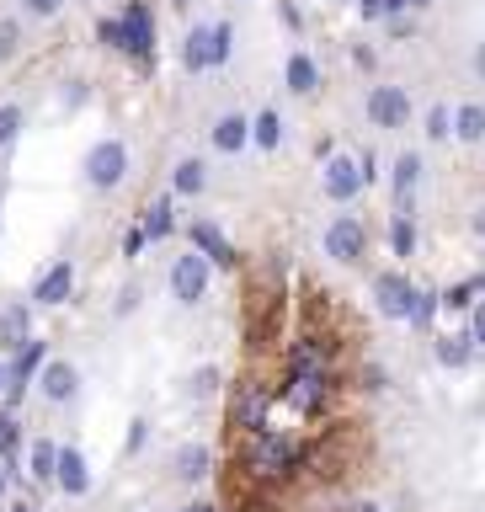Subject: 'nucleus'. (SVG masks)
I'll list each match as a JSON object with an SVG mask.
<instances>
[{
	"instance_id": "nucleus-18",
	"label": "nucleus",
	"mask_w": 485,
	"mask_h": 512,
	"mask_svg": "<svg viewBox=\"0 0 485 512\" xmlns=\"http://www.w3.org/2000/svg\"><path fill=\"white\" fill-rule=\"evenodd\" d=\"M171 464H176V480L198 486V480H208V470H214V448H208V443H182L171 454Z\"/></svg>"
},
{
	"instance_id": "nucleus-23",
	"label": "nucleus",
	"mask_w": 485,
	"mask_h": 512,
	"mask_svg": "<svg viewBox=\"0 0 485 512\" xmlns=\"http://www.w3.org/2000/svg\"><path fill=\"white\" fill-rule=\"evenodd\" d=\"M139 230L150 235V240H171V230H176V198H171V192H166V198H155L150 208H144Z\"/></svg>"
},
{
	"instance_id": "nucleus-47",
	"label": "nucleus",
	"mask_w": 485,
	"mask_h": 512,
	"mask_svg": "<svg viewBox=\"0 0 485 512\" xmlns=\"http://www.w3.org/2000/svg\"><path fill=\"white\" fill-rule=\"evenodd\" d=\"M11 512H38V507H32V502H16V507H11Z\"/></svg>"
},
{
	"instance_id": "nucleus-25",
	"label": "nucleus",
	"mask_w": 485,
	"mask_h": 512,
	"mask_svg": "<svg viewBox=\"0 0 485 512\" xmlns=\"http://www.w3.org/2000/svg\"><path fill=\"white\" fill-rule=\"evenodd\" d=\"M251 144H256L262 155L283 144V112H278V107H262V112L251 118Z\"/></svg>"
},
{
	"instance_id": "nucleus-32",
	"label": "nucleus",
	"mask_w": 485,
	"mask_h": 512,
	"mask_svg": "<svg viewBox=\"0 0 485 512\" xmlns=\"http://www.w3.org/2000/svg\"><path fill=\"white\" fill-rule=\"evenodd\" d=\"M219 384H224V374H219V363H203L198 374L187 379V395H192V400H208V395H219Z\"/></svg>"
},
{
	"instance_id": "nucleus-12",
	"label": "nucleus",
	"mask_w": 485,
	"mask_h": 512,
	"mask_svg": "<svg viewBox=\"0 0 485 512\" xmlns=\"http://www.w3.org/2000/svg\"><path fill=\"white\" fill-rule=\"evenodd\" d=\"M422 176H427V160L416 155V150H400L390 160V198H395V214H411V198H416V187H422Z\"/></svg>"
},
{
	"instance_id": "nucleus-49",
	"label": "nucleus",
	"mask_w": 485,
	"mask_h": 512,
	"mask_svg": "<svg viewBox=\"0 0 485 512\" xmlns=\"http://www.w3.org/2000/svg\"><path fill=\"white\" fill-rule=\"evenodd\" d=\"M203 507H208V502H192V507H182V512H203Z\"/></svg>"
},
{
	"instance_id": "nucleus-40",
	"label": "nucleus",
	"mask_w": 485,
	"mask_h": 512,
	"mask_svg": "<svg viewBox=\"0 0 485 512\" xmlns=\"http://www.w3.org/2000/svg\"><path fill=\"white\" fill-rule=\"evenodd\" d=\"M475 299H480V294H475V283H459V288H448V294H443L448 310H470Z\"/></svg>"
},
{
	"instance_id": "nucleus-5",
	"label": "nucleus",
	"mask_w": 485,
	"mask_h": 512,
	"mask_svg": "<svg viewBox=\"0 0 485 512\" xmlns=\"http://www.w3.org/2000/svg\"><path fill=\"white\" fill-rule=\"evenodd\" d=\"M123 54L139 64V70H150L155 64V11L150 0H123Z\"/></svg>"
},
{
	"instance_id": "nucleus-51",
	"label": "nucleus",
	"mask_w": 485,
	"mask_h": 512,
	"mask_svg": "<svg viewBox=\"0 0 485 512\" xmlns=\"http://www.w3.org/2000/svg\"><path fill=\"white\" fill-rule=\"evenodd\" d=\"M0 208H6V182H0Z\"/></svg>"
},
{
	"instance_id": "nucleus-15",
	"label": "nucleus",
	"mask_w": 485,
	"mask_h": 512,
	"mask_svg": "<svg viewBox=\"0 0 485 512\" xmlns=\"http://www.w3.org/2000/svg\"><path fill=\"white\" fill-rule=\"evenodd\" d=\"M54 486L64 496H86L91 491V464L75 443H59V464H54Z\"/></svg>"
},
{
	"instance_id": "nucleus-9",
	"label": "nucleus",
	"mask_w": 485,
	"mask_h": 512,
	"mask_svg": "<svg viewBox=\"0 0 485 512\" xmlns=\"http://www.w3.org/2000/svg\"><path fill=\"white\" fill-rule=\"evenodd\" d=\"M75 299V262L70 256H59V262H48L38 272V283H32L27 304H38V310H54V304H70Z\"/></svg>"
},
{
	"instance_id": "nucleus-10",
	"label": "nucleus",
	"mask_w": 485,
	"mask_h": 512,
	"mask_svg": "<svg viewBox=\"0 0 485 512\" xmlns=\"http://www.w3.org/2000/svg\"><path fill=\"white\" fill-rule=\"evenodd\" d=\"M320 187H326V198L331 203H352L363 192V166H358V155H326V166H320Z\"/></svg>"
},
{
	"instance_id": "nucleus-34",
	"label": "nucleus",
	"mask_w": 485,
	"mask_h": 512,
	"mask_svg": "<svg viewBox=\"0 0 485 512\" xmlns=\"http://www.w3.org/2000/svg\"><path fill=\"white\" fill-rule=\"evenodd\" d=\"M427 139H454V107H427Z\"/></svg>"
},
{
	"instance_id": "nucleus-48",
	"label": "nucleus",
	"mask_w": 485,
	"mask_h": 512,
	"mask_svg": "<svg viewBox=\"0 0 485 512\" xmlns=\"http://www.w3.org/2000/svg\"><path fill=\"white\" fill-rule=\"evenodd\" d=\"M171 6H176V11H192V0H171Z\"/></svg>"
},
{
	"instance_id": "nucleus-7",
	"label": "nucleus",
	"mask_w": 485,
	"mask_h": 512,
	"mask_svg": "<svg viewBox=\"0 0 485 512\" xmlns=\"http://www.w3.org/2000/svg\"><path fill=\"white\" fill-rule=\"evenodd\" d=\"M267 411H272V390L262 379H240L235 395H230V427L246 438V432H262L267 427Z\"/></svg>"
},
{
	"instance_id": "nucleus-33",
	"label": "nucleus",
	"mask_w": 485,
	"mask_h": 512,
	"mask_svg": "<svg viewBox=\"0 0 485 512\" xmlns=\"http://www.w3.org/2000/svg\"><path fill=\"white\" fill-rule=\"evenodd\" d=\"M16 448H22V422L16 411H0V459H16Z\"/></svg>"
},
{
	"instance_id": "nucleus-22",
	"label": "nucleus",
	"mask_w": 485,
	"mask_h": 512,
	"mask_svg": "<svg viewBox=\"0 0 485 512\" xmlns=\"http://www.w3.org/2000/svg\"><path fill=\"white\" fill-rule=\"evenodd\" d=\"M176 59H182L187 75H208V22L187 27V38H182V48H176Z\"/></svg>"
},
{
	"instance_id": "nucleus-6",
	"label": "nucleus",
	"mask_w": 485,
	"mask_h": 512,
	"mask_svg": "<svg viewBox=\"0 0 485 512\" xmlns=\"http://www.w3.org/2000/svg\"><path fill=\"white\" fill-rule=\"evenodd\" d=\"M320 246H326L331 262L358 267L363 256H368V230H363V219H358V214H336V219L326 224V235H320Z\"/></svg>"
},
{
	"instance_id": "nucleus-29",
	"label": "nucleus",
	"mask_w": 485,
	"mask_h": 512,
	"mask_svg": "<svg viewBox=\"0 0 485 512\" xmlns=\"http://www.w3.org/2000/svg\"><path fill=\"white\" fill-rule=\"evenodd\" d=\"M390 251L416 256V214H390Z\"/></svg>"
},
{
	"instance_id": "nucleus-37",
	"label": "nucleus",
	"mask_w": 485,
	"mask_h": 512,
	"mask_svg": "<svg viewBox=\"0 0 485 512\" xmlns=\"http://www.w3.org/2000/svg\"><path fill=\"white\" fill-rule=\"evenodd\" d=\"M96 38H102V48H112V54H123V22L118 16H102V22H96Z\"/></svg>"
},
{
	"instance_id": "nucleus-30",
	"label": "nucleus",
	"mask_w": 485,
	"mask_h": 512,
	"mask_svg": "<svg viewBox=\"0 0 485 512\" xmlns=\"http://www.w3.org/2000/svg\"><path fill=\"white\" fill-rule=\"evenodd\" d=\"M443 310V294L438 288H416V299H411V326L416 331H432V315Z\"/></svg>"
},
{
	"instance_id": "nucleus-13",
	"label": "nucleus",
	"mask_w": 485,
	"mask_h": 512,
	"mask_svg": "<svg viewBox=\"0 0 485 512\" xmlns=\"http://www.w3.org/2000/svg\"><path fill=\"white\" fill-rule=\"evenodd\" d=\"M411 299H416V283L406 278V272H379V278H374V304H379V315L411 320Z\"/></svg>"
},
{
	"instance_id": "nucleus-42",
	"label": "nucleus",
	"mask_w": 485,
	"mask_h": 512,
	"mask_svg": "<svg viewBox=\"0 0 485 512\" xmlns=\"http://www.w3.org/2000/svg\"><path fill=\"white\" fill-rule=\"evenodd\" d=\"M144 246H150V235H144L139 224H128V230H123V256H128V262H134V256H139Z\"/></svg>"
},
{
	"instance_id": "nucleus-52",
	"label": "nucleus",
	"mask_w": 485,
	"mask_h": 512,
	"mask_svg": "<svg viewBox=\"0 0 485 512\" xmlns=\"http://www.w3.org/2000/svg\"><path fill=\"white\" fill-rule=\"evenodd\" d=\"M203 512H219V507H214V502H208V507H203Z\"/></svg>"
},
{
	"instance_id": "nucleus-26",
	"label": "nucleus",
	"mask_w": 485,
	"mask_h": 512,
	"mask_svg": "<svg viewBox=\"0 0 485 512\" xmlns=\"http://www.w3.org/2000/svg\"><path fill=\"white\" fill-rule=\"evenodd\" d=\"M432 352H438V363L443 368H470V358H475V347H470V336H432Z\"/></svg>"
},
{
	"instance_id": "nucleus-53",
	"label": "nucleus",
	"mask_w": 485,
	"mask_h": 512,
	"mask_svg": "<svg viewBox=\"0 0 485 512\" xmlns=\"http://www.w3.org/2000/svg\"><path fill=\"white\" fill-rule=\"evenodd\" d=\"M75 6H91V0H75Z\"/></svg>"
},
{
	"instance_id": "nucleus-31",
	"label": "nucleus",
	"mask_w": 485,
	"mask_h": 512,
	"mask_svg": "<svg viewBox=\"0 0 485 512\" xmlns=\"http://www.w3.org/2000/svg\"><path fill=\"white\" fill-rule=\"evenodd\" d=\"M22 128H27L22 102H0V150H11V144L22 139Z\"/></svg>"
},
{
	"instance_id": "nucleus-24",
	"label": "nucleus",
	"mask_w": 485,
	"mask_h": 512,
	"mask_svg": "<svg viewBox=\"0 0 485 512\" xmlns=\"http://www.w3.org/2000/svg\"><path fill=\"white\" fill-rule=\"evenodd\" d=\"M235 59V22H208V70H224Z\"/></svg>"
},
{
	"instance_id": "nucleus-20",
	"label": "nucleus",
	"mask_w": 485,
	"mask_h": 512,
	"mask_svg": "<svg viewBox=\"0 0 485 512\" xmlns=\"http://www.w3.org/2000/svg\"><path fill=\"white\" fill-rule=\"evenodd\" d=\"M54 464H59V443L54 438H32L27 443V475H32V486H54Z\"/></svg>"
},
{
	"instance_id": "nucleus-35",
	"label": "nucleus",
	"mask_w": 485,
	"mask_h": 512,
	"mask_svg": "<svg viewBox=\"0 0 485 512\" xmlns=\"http://www.w3.org/2000/svg\"><path fill=\"white\" fill-rule=\"evenodd\" d=\"M464 315H470V320H464V336H470V347L485 352V299H475Z\"/></svg>"
},
{
	"instance_id": "nucleus-43",
	"label": "nucleus",
	"mask_w": 485,
	"mask_h": 512,
	"mask_svg": "<svg viewBox=\"0 0 485 512\" xmlns=\"http://www.w3.org/2000/svg\"><path fill=\"white\" fill-rule=\"evenodd\" d=\"M384 384H390V374H384L379 363H368V368H363V390H384Z\"/></svg>"
},
{
	"instance_id": "nucleus-36",
	"label": "nucleus",
	"mask_w": 485,
	"mask_h": 512,
	"mask_svg": "<svg viewBox=\"0 0 485 512\" xmlns=\"http://www.w3.org/2000/svg\"><path fill=\"white\" fill-rule=\"evenodd\" d=\"M64 6H70V0H22V16H32V22H54Z\"/></svg>"
},
{
	"instance_id": "nucleus-16",
	"label": "nucleus",
	"mask_w": 485,
	"mask_h": 512,
	"mask_svg": "<svg viewBox=\"0 0 485 512\" xmlns=\"http://www.w3.org/2000/svg\"><path fill=\"white\" fill-rule=\"evenodd\" d=\"M27 336H32V304H27V299H11L6 310H0V352L11 358V352L22 347Z\"/></svg>"
},
{
	"instance_id": "nucleus-2",
	"label": "nucleus",
	"mask_w": 485,
	"mask_h": 512,
	"mask_svg": "<svg viewBox=\"0 0 485 512\" xmlns=\"http://www.w3.org/2000/svg\"><path fill=\"white\" fill-rule=\"evenodd\" d=\"M166 283H171V299L182 304V310H198L208 299V283H214V262H208L203 251H176Z\"/></svg>"
},
{
	"instance_id": "nucleus-28",
	"label": "nucleus",
	"mask_w": 485,
	"mask_h": 512,
	"mask_svg": "<svg viewBox=\"0 0 485 512\" xmlns=\"http://www.w3.org/2000/svg\"><path fill=\"white\" fill-rule=\"evenodd\" d=\"M27 48V27L22 16H0V64H11L16 54Z\"/></svg>"
},
{
	"instance_id": "nucleus-21",
	"label": "nucleus",
	"mask_w": 485,
	"mask_h": 512,
	"mask_svg": "<svg viewBox=\"0 0 485 512\" xmlns=\"http://www.w3.org/2000/svg\"><path fill=\"white\" fill-rule=\"evenodd\" d=\"M208 187V166L198 155H187V160H176V171H171V198H198V192Z\"/></svg>"
},
{
	"instance_id": "nucleus-44",
	"label": "nucleus",
	"mask_w": 485,
	"mask_h": 512,
	"mask_svg": "<svg viewBox=\"0 0 485 512\" xmlns=\"http://www.w3.org/2000/svg\"><path fill=\"white\" fill-rule=\"evenodd\" d=\"M411 6H422V0H379V11H390V16H400V11H411Z\"/></svg>"
},
{
	"instance_id": "nucleus-4",
	"label": "nucleus",
	"mask_w": 485,
	"mask_h": 512,
	"mask_svg": "<svg viewBox=\"0 0 485 512\" xmlns=\"http://www.w3.org/2000/svg\"><path fill=\"white\" fill-rule=\"evenodd\" d=\"M331 395H336L331 368H288V406L299 416H326Z\"/></svg>"
},
{
	"instance_id": "nucleus-39",
	"label": "nucleus",
	"mask_w": 485,
	"mask_h": 512,
	"mask_svg": "<svg viewBox=\"0 0 485 512\" xmlns=\"http://www.w3.org/2000/svg\"><path fill=\"white\" fill-rule=\"evenodd\" d=\"M86 80H64V91H59V102H64V112H75V107H86Z\"/></svg>"
},
{
	"instance_id": "nucleus-14",
	"label": "nucleus",
	"mask_w": 485,
	"mask_h": 512,
	"mask_svg": "<svg viewBox=\"0 0 485 512\" xmlns=\"http://www.w3.org/2000/svg\"><path fill=\"white\" fill-rule=\"evenodd\" d=\"M187 240H192V251H203L208 262H219V267H235L240 262V251L230 246V235H224L214 219H192L187 224Z\"/></svg>"
},
{
	"instance_id": "nucleus-27",
	"label": "nucleus",
	"mask_w": 485,
	"mask_h": 512,
	"mask_svg": "<svg viewBox=\"0 0 485 512\" xmlns=\"http://www.w3.org/2000/svg\"><path fill=\"white\" fill-rule=\"evenodd\" d=\"M454 139H459V144H480V139H485V107H480V102L454 107Z\"/></svg>"
},
{
	"instance_id": "nucleus-46",
	"label": "nucleus",
	"mask_w": 485,
	"mask_h": 512,
	"mask_svg": "<svg viewBox=\"0 0 485 512\" xmlns=\"http://www.w3.org/2000/svg\"><path fill=\"white\" fill-rule=\"evenodd\" d=\"M6 486H11V475H6V459H0V502H6Z\"/></svg>"
},
{
	"instance_id": "nucleus-19",
	"label": "nucleus",
	"mask_w": 485,
	"mask_h": 512,
	"mask_svg": "<svg viewBox=\"0 0 485 512\" xmlns=\"http://www.w3.org/2000/svg\"><path fill=\"white\" fill-rule=\"evenodd\" d=\"M283 86L294 91V96H315V91H320V64L304 54V48H294V54H288V64H283Z\"/></svg>"
},
{
	"instance_id": "nucleus-50",
	"label": "nucleus",
	"mask_w": 485,
	"mask_h": 512,
	"mask_svg": "<svg viewBox=\"0 0 485 512\" xmlns=\"http://www.w3.org/2000/svg\"><path fill=\"white\" fill-rule=\"evenodd\" d=\"M0 390H6V363H0Z\"/></svg>"
},
{
	"instance_id": "nucleus-8",
	"label": "nucleus",
	"mask_w": 485,
	"mask_h": 512,
	"mask_svg": "<svg viewBox=\"0 0 485 512\" xmlns=\"http://www.w3.org/2000/svg\"><path fill=\"white\" fill-rule=\"evenodd\" d=\"M368 123L384 128V134H400V128L411 123V96L406 86H368Z\"/></svg>"
},
{
	"instance_id": "nucleus-38",
	"label": "nucleus",
	"mask_w": 485,
	"mask_h": 512,
	"mask_svg": "<svg viewBox=\"0 0 485 512\" xmlns=\"http://www.w3.org/2000/svg\"><path fill=\"white\" fill-rule=\"evenodd\" d=\"M139 299H144V288H139V283H123V288H118V304H112V315H134Z\"/></svg>"
},
{
	"instance_id": "nucleus-3",
	"label": "nucleus",
	"mask_w": 485,
	"mask_h": 512,
	"mask_svg": "<svg viewBox=\"0 0 485 512\" xmlns=\"http://www.w3.org/2000/svg\"><path fill=\"white\" fill-rule=\"evenodd\" d=\"M80 176H86L91 192H118L128 182V144L123 139H96L86 160H80Z\"/></svg>"
},
{
	"instance_id": "nucleus-45",
	"label": "nucleus",
	"mask_w": 485,
	"mask_h": 512,
	"mask_svg": "<svg viewBox=\"0 0 485 512\" xmlns=\"http://www.w3.org/2000/svg\"><path fill=\"white\" fill-rule=\"evenodd\" d=\"M475 75L485 80V43H475Z\"/></svg>"
},
{
	"instance_id": "nucleus-1",
	"label": "nucleus",
	"mask_w": 485,
	"mask_h": 512,
	"mask_svg": "<svg viewBox=\"0 0 485 512\" xmlns=\"http://www.w3.org/2000/svg\"><path fill=\"white\" fill-rule=\"evenodd\" d=\"M299 464H310V448H299L288 432H246V443H240V470L256 475V480H288L299 475Z\"/></svg>"
},
{
	"instance_id": "nucleus-11",
	"label": "nucleus",
	"mask_w": 485,
	"mask_h": 512,
	"mask_svg": "<svg viewBox=\"0 0 485 512\" xmlns=\"http://www.w3.org/2000/svg\"><path fill=\"white\" fill-rule=\"evenodd\" d=\"M32 384H38V395L48 400V406H75V395H80V368H75L70 358H48Z\"/></svg>"
},
{
	"instance_id": "nucleus-17",
	"label": "nucleus",
	"mask_w": 485,
	"mask_h": 512,
	"mask_svg": "<svg viewBox=\"0 0 485 512\" xmlns=\"http://www.w3.org/2000/svg\"><path fill=\"white\" fill-rule=\"evenodd\" d=\"M208 139H214L219 155H240L251 144V118H246V112H224V118L208 128Z\"/></svg>"
},
{
	"instance_id": "nucleus-41",
	"label": "nucleus",
	"mask_w": 485,
	"mask_h": 512,
	"mask_svg": "<svg viewBox=\"0 0 485 512\" xmlns=\"http://www.w3.org/2000/svg\"><path fill=\"white\" fill-rule=\"evenodd\" d=\"M144 443H150V422H144V416H134V427H128L123 448H128V454H144Z\"/></svg>"
}]
</instances>
